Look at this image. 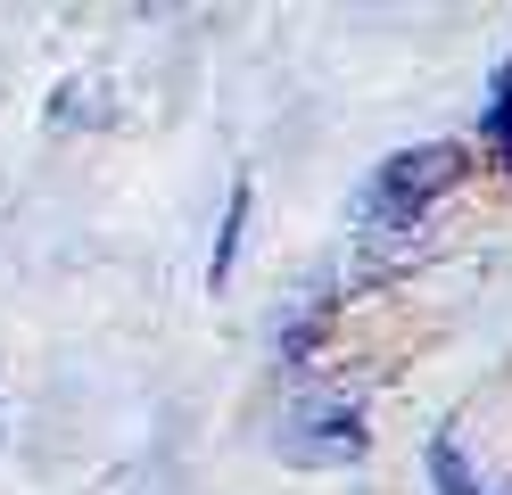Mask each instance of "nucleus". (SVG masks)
I'll list each match as a JSON object with an SVG mask.
<instances>
[{"label": "nucleus", "mask_w": 512, "mask_h": 495, "mask_svg": "<svg viewBox=\"0 0 512 495\" xmlns=\"http://www.w3.org/2000/svg\"><path fill=\"white\" fill-rule=\"evenodd\" d=\"M463 182V157L446 141H422V149H397L372 165V182L356 190L347 207V240L364 256H413V240L430 231V207Z\"/></svg>", "instance_id": "nucleus-1"}, {"label": "nucleus", "mask_w": 512, "mask_h": 495, "mask_svg": "<svg viewBox=\"0 0 512 495\" xmlns=\"http://www.w3.org/2000/svg\"><path fill=\"white\" fill-rule=\"evenodd\" d=\"M364 446H372V429H364V413L347 396H298L273 421V454L298 462V471H356Z\"/></svg>", "instance_id": "nucleus-2"}, {"label": "nucleus", "mask_w": 512, "mask_h": 495, "mask_svg": "<svg viewBox=\"0 0 512 495\" xmlns=\"http://www.w3.org/2000/svg\"><path fill=\"white\" fill-rule=\"evenodd\" d=\"M430 487H438V495H504V487L463 454L455 429H446V438H430Z\"/></svg>", "instance_id": "nucleus-3"}, {"label": "nucleus", "mask_w": 512, "mask_h": 495, "mask_svg": "<svg viewBox=\"0 0 512 495\" xmlns=\"http://www.w3.org/2000/svg\"><path fill=\"white\" fill-rule=\"evenodd\" d=\"M479 141L496 149V165L512 174V58L496 66V83H488V108H479Z\"/></svg>", "instance_id": "nucleus-4"}, {"label": "nucleus", "mask_w": 512, "mask_h": 495, "mask_svg": "<svg viewBox=\"0 0 512 495\" xmlns=\"http://www.w3.org/2000/svg\"><path fill=\"white\" fill-rule=\"evenodd\" d=\"M240 231H248V182H232V207L215 223V256H207V289L232 281V256H240Z\"/></svg>", "instance_id": "nucleus-5"}]
</instances>
